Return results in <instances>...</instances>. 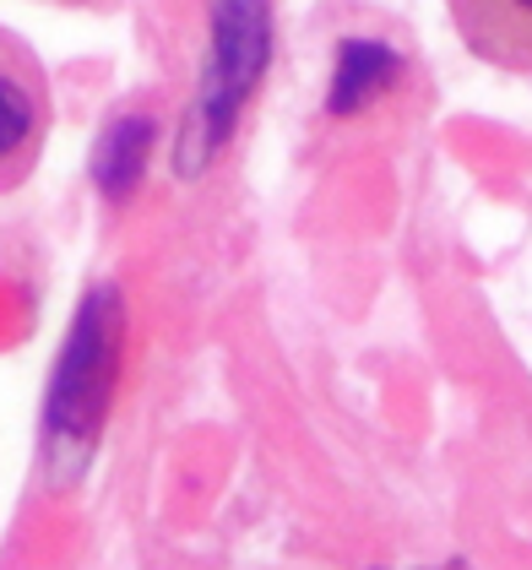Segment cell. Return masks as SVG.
<instances>
[{
  "label": "cell",
  "mask_w": 532,
  "mask_h": 570,
  "mask_svg": "<svg viewBox=\"0 0 532 570\" xmlns=\"http://www.w3.org/2000/svg\"><path fill=\"white\" fill-rule=\"evenodd\" d=\"M120 353H126V299H120V288L98 283L77 309L60 364H55V381H49L45 462L60 479L82 473L92 440L109 419V396L120 381Z\"/></svg>",
  "instance_id": "6da1fadb"
},
{
  "label": "cell",
  "mask_w": 532,
  "mask_h": 570,
  "mask_svg": "<svg viewBox=\"0 0 532 570\" xmlns=\"http://www.w3.org/2000/svg\"><path fill=\"white\" fill-rule=\"evenodd\" d=\"M272 55V28H266V0H223L218 28H213V55H207V77L190 104V120L179 136V175L207 169V158L218 153L245 98L256 92Z\"/></svg>",
  "instance_id": "7a4b0ae2"
},
{
  "label": "cell",
  "mask_w": 532,
  "mask_h": 570,
  "mask_svg": "<svg viewBox=\"0 0 532 570\" xmlns=\"http://www.w3.org/2000/svg\"><path fill=\"white\" fill-rule=\"evenodd\" d=\"M49 126H55V98L45 66L11 28H0V196L39 169Z\"/></svg>",
  "instance_id": "3957f363"
},
{
  "label": "cell",
  "mask_w": 532,
  "mask_h": 570,
  "mask_svg": "<svg viewBox=\"0 0 532 570\" xmlns=\"http://www.w3.org/2000/svg\"><path fill=\"white\" fill-rule=\"evenodd\" d=\"M445 11L484 66L532 77V0H445Z\"/></svg>",
  "instance_id": "277c9868"
},
{
  "label": "cell",
  "mask_w": 532,
  "mask_h": 570,
  "mask_svg": "<svg viewBox=\"0 0 532 570\" xmlns=\"http://www.w3.org/2000/svg\"><path fill=\"white\" fill-rule=\"evenodd\" d=\"M392 77H397L392 49H381V45H343L337 82H332V109H337V115H354V109H364V104L386 88Z\"/></svg>",
  "instance_id": "5b68a950"
},
{
  "label": "cell",
  "mask_w": 532,
  "mask_h": 570,
  "mask_svg": "<svg viewBox=\"0 0 532 570\" xmlns=\"http://www.w3.org/2000/svg\"><path fill=\"white\" fill-rule=\"evenodd\" d=\"M147 141H152V126H147V120H120V126H109L104 147H98V179H104L115 196L131 190L136 175L147 169Z\"/></svg>",
  "instance_id": "8992f818"
}]
</instances>
